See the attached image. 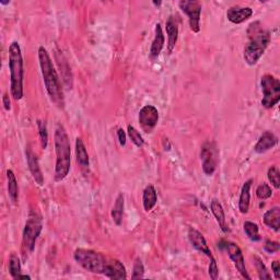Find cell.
<instances>
[{
    "instance_id": "1",
    "label": "cell",
    "mask_w": 280,
    "mask_h": 280,
    "mask_svg": "<svg viewBox=\"0 0 280 280\" xmlns=\"http://www.w3.org/2000/svg\"><path fill=\"white\" fill-rule=\"evenodd\" d=\"M247 38L248 42L244 47L243 57L248 66H254L259 63L269 45L270 33L263 26L260 21H255L248 25Z\"/></svg>"
},
{
    "instance_id": "2",
    "label": "cell",
    "mask_w": 280,
    "mask_h": 280,
    "mask_svg": "<svg viewBox=\"0 0 280 280\" xmlns=\"http://www.w3.org/2000/svg\"><path fill=\"white\" fill-rule=\"evenodd\" d=\"M39 62L44 85L50 100L60 107H63L65 104L63 86L48 51L44 46L39 47Z\"/></svg>"
},
{
    "instance_id": "3",
    "label": "cell",
    "mask_w": 280,
    "mask_h": 280,
    "mask_svg": "<svg viewBox=\"0 0 280 280\" xmlns=\"http://www.w3.org/2000/svg\"><path fill=\"white\" fill-rule=\"evenodd\" d=\"M56 164H55V181L62 182L67 178L71 167V146L67 131L63 125L58 124L54 136Z\"/></svg>"
},
{
    "instance_id": "4",
    "label": "cell",
    "mask_w": 280,
    "mask_h": 280,
    "mask_svg": "<svg viewBox=\"0 0 280 280\" xmlns=\"http://www.w3.org/2000/svg\"><path fill=\"white\" fill-rule=\"evenodd\" d=\"M9 70H10V92L14 100L23 98V58L21 47L17 41H13L9 46Z\"/></svg>"
},
{
    "instance_id": "5",
    "label": "cell",
    "mask_w": 280,
    "mask_h": 280,
    "mask_svg": "<svg viewBox=\"0 0 280 280\" xmlns=\"http://www.w3.org/2000/svg\"><path fill=\"white\" fill-rule=\"evenodd\" d=\"M43 230L42 217L38 212L30 211L26 219L23 232H22V243H21V252L23 261H26L35 248L36 241H38L40 234Z\"/></svg>"
},
{
    "instance_id": "6",
    "label": "cell",
    "mask_w": 280,
    "mask_h": 280,
    "mask_svg": "<svg viewBox=\"0 0 280 280\" xmlns=\"http://www.w3.org/2000/svg\"><path fill=\"white\" fill-rule=\"evenodd\" d=\"M73 259L87 271L93 274H104L108 257L93 249L77 248L73 253Z\"/></svg>"
},
{
    "instance_id": "7",
    "label": "cell",
    "mask_w": 280,
    "mask_h": 280,
    "mask_svg": "<svg viewBox=\"0 0 280 280\" xmlns=\"http://www.w3.org/2000/svg\"><path fill=\"white\" fill-rule=\"evenodd\" d=\"M263 92L262 105L265 108H272L280 100V82L272 75H264L261 79Z\"/></svg>"
},
{
    "instance_id": "8",
    "label": "cell",
    "mask_w": 280,
    "mask_h": 280,
    "mask_svg": "<svg viewBox=\"0 0 280 280\" xmlns=\"http://www.w3.org/2000/svg\"><path fill=\"white\" fill-rule=\"evenodd\" d=\"M219 151L215 142H206L201 149V160L203 162V171L206 175H212L218 165Z\"/></svg>"
},
{
    "instance_id": "9",
    "label": "cell",
    "mask_w": 280,
    "mask_h": 280,
    "mask_svg": "<svg viewBox=\"0 0 280 280\" xmlns=\"http://www.w3.org/2000/svg\"><path fill=\"white\" fill-rule=\"evenodd\" d=\"M180 9L186 14L188 18V23L190 30L194 33H200L201 31V14L202 5L198 2H189V0H183L179 3Z\"/></svg>"
},
{
    "instance_id": "10",
    "label": "cell",
    "mask_w": 280,
    "mask_h": 280,
    "mask_svg": "<svg viewBox=\"0 0 280 280\" xmlns=\"http://www.w3.org/2000/svg\"><path fill=\"white\" fill-rule=\"evenodd\" d=\"M223 247L227 250V253L229 255L231 261L233 262L235 268H237V270L241 274V276L245 279H250V276L247 274L246 270L244 256H243L240 246L233 242L228 241L225 243Z\"/></svg>"
},
{
    "instance_id": "11",
    "label": "cell",
    "mask_w": 280,
    "mask_h": 280,
    "mask_svg": "<svg viewBox=\"0 0 280 280\" xmlns=\"http://www.w3.org/2000/svg\"><path fill=\"white\" fill-rule=\"evenodd\" d=\"M138 121L140 126L146 132H151L159 122V112L157 107L153 105H145L140 109Z\"/></svg>"
},
{
    "instance_id": "12",
    "label": "cell",
    "mask_w": 280,
    "mask_h": 280,
    "mask_svg": "<svg viewBox=\"0 0 280 280\" xmlns=\"http://www.w3.org/2000/svg\"><path fill=\"white\" fill-rule=\"evenodd\" d=\"M25 158H26V162L29 165V170H30V172L33 176V180L35 181V183L38 184L39 186H43L44 185V176H43V172L41 170L38 157L35 156V153L32 151V149L29 146L25 148Z\"/></svg>"
},
{
    "instance_id": "13",
    "label": "cell",
    "mask_w": 280,
    "mask_h": 280,
    "mask_svg": "<svg viewBox=\"0 0 280 280\" xmlns=\"http://www.w3.org/2000/svg\"><path fill=\"white\" fill-rule=\"evenodd\" d=\"M187 237H188V240H189V243L191 244V246H193L195 249H197L198 252H201L202 254H205L208 257V259L212 257V253L207 244V241H206L205 237L200 231L194 229V228H189Z\"/></svg>"
},
{
    "instance_id": "14",
    "label": "cell",
    "mask_w": 280,
    "mask_h": 280,
    "mask_svg": "<svg viewBox=\"0 0 280 280\" xmlns=\"http://www.w3.org/2000/svg\"><path fill=\"white\" fill-rule=\"evenodd\" d=\"M253 16V9L249 7L234 6L227 11V18L233 24H241Z\"/></svg>"
},
{
    "instance_id": "15",
    "label": "cell",
    "mask_w": 280,
    "mask_h": 280,
    "mask_svg": "<svg viewBox=\"0 0 280 280\" xmlns=\"http://www.w3.org/2000/svg\"><path fill=\"white\" fill-rule=\"evenodd\" d=\"M103 275L109 279H126L127 271L121 261L115 259H108L106 268Z\"/></svg>"
},
{
    "instance_id": "16",
    "label": "cell",
    "mask_w": 280,
    "mask_h": 280,
    "mask_svg": "<svg viewBox=\"0 0 280 280\" xmlns=\"http://www.w3.org/2000/svg\"><path fill=\"white\" fill-rule=\"evenodd\" d=\"M278 144V138L271 131H265L259 138L254 147V151L257 153H265L272 149Z\"/></svg>"
},
{
    "instance_id": "17",
    "label": "cell",
    "mask_w": 280,
    "mask_h": 280,
    "mask_svg": "<svg viewBox=\"0 0 280 280\" xmlns=\"http://www.w3.org/2000/svg\"><path fill=\"white\" fill-rule=\"evenodd\" d=\"M165 31L167 35V49L169 54H172V51L178 43L179 39V25L174 17H170L165 22Z\"/></svg>"
},
{
    "instance_id": "18",
    "label": "cell",
    "mask_w": 280,
    "mask_h": 280,
    "mask_svg": "<svg viewBox=\"0 0 280 280\" xmlns=\"http://www.w3.org/2000/svg\"><path fill=\"white\" fill-rule=\"evenodd\" d=\"M163 47H164V34H163V31H162L161 24L157 23L156 29H154V39L152 41L151 47H150L151 60H156V58H158Z\"/></svg>"
},
{
    "instance_id": "19",
    "label": "cell",
    "mask_w": 280,
    "mask_h": 280,
    "mask_svg": "<svg viewBox=\"0 0 280 280\" xmlns=\"http://www.w3.org/2000/svg\"><path fill=\"white\" fill-rule=\"evenodd\" d=\"M210 209H211L212 215L215 216V218L217 220L220 229L222 230L225 233L229 232V228H228L227 221H226V215H225L223 207H222V205L220 204V202L218 200H216V198H215V200L211 201Z\"/></svg>"
},
{
    "instance_id": "20",
    "label": "cell",
    "mask_w": 280,
    "mask_h": 280,
    "mask_svg": "<svg viewBox=\"0 0 280 280\" xmlns=\"http://www.w3.org/2000/svg\"><path fill=\"white\" fill-rule=\"evenodd\" d=\"M253 180H248L243 184L240 200H239V210L243 215L248 212L249 210V202H250V187H252Z\"/></svg>"
},
{
    "instance_id": "21",
    "label": "cell",
    "mask_w": 280,
    "mask_h": 280,
    "mask_svg": "<svg viewBox=\"0 0 280 280\" xmlns=\"http://www.w3.org/2000/svg\"><path fill=\"white\" fill-rule=\"evenodd\" d=\"M158 202V196H157V190L154 188L153 185H148L143 193V205H144V209L145 211L149 212L151 211L154 206L157 205Z\"/></svg>"
},
{
    "instance_id": "22",
    "label": "cell",
    "mask_w": 280,
    "mask_h": 280,
    "mask_svg": "<svg viewBox=\"0 0 280 280\" xmlns=\"http://www.w3.org/2000/svg\"><path fill=\"white\" fill-rule=\"evenodd\" d=\"M264 223L270 229L278 232L280 229V208L272 207L264 215Z\"/></svg>"
},
{
    "instance_id": "23",
    "label": "cell",
    "mask_w": 280,
    "mask_h": 280,
    "mask_svg": "<svg viewBox=\"0 0 280 280\" xmlns=\"http://www.w3.org/2000/svg\"><path fill=\"white\" fill-rule=\"evenodd\" d=\"M76 158L78 163L82 167L89 166L90 164L89 154H88L83 140L79 137L76 139Z\"/></svg>"
},
{
    "instance_id": "24",
    "label": "cell",
    "mask_w": 280,
    "mask_h": 280,
    "mask_svg": "<svg viewBox=\"0 0 280 280\" xmlns=\"http://www.w3.org/2000/svg\"><path fill=\"white\" fill-rule=\"evenodd\" d=\"M124 207H125V200L124 195L121 193L119 196L116 197L115 204L112 208V212H110V216L114 221L116 226H121L123 221V215H124Z\"/></svg>"
},
{
    "instance_id": "25",
    "label": "cell",
    "mask_w": 280,
    "mask_h": 280,
    "mask_svg": "<svg viewBox=\"0 0 280 280\" xmlns=\"http://www.w3.org/2000/svg\"><path fill=\"white\" fill-rule=\"evenodd\" d=\"M7 186H8V194L13 204H17L19 197V186L13 171L7 170Z\"/></svg>"
},
{
    "instance_id": "26",
    "label": "cell",
    "mask_w": 280,
    "mask_h": 280,
    "mask_svg": "<svg viewBox=\"0 0 280 280\" xmlns=\"http://www.w3.org/2000/svg\"><path fill=\"white\" fill-rule=\"evenodd\" d=\"M8 268H9V274L13 279H18L19 276L22 274L20 257L18 256L17 253L12 252L10 254L9 261H8Z\"/></svg>"
},
{
    "instance_id": "27",
    "label": "cell",
    "mask_w": 280,
    "mask_h": 280,
    "mask_svg": "<svg viewBox=\"0 0 280 280\" xmlns=\"http://www.w3.org/2000/svg\"><path fill=\"white\" fill-rule=\"evenodd\" d=\"M244 232L247 235V238L250 241H260L261 237H260V228L256 223L252 222V221H245L244 222Z\"/></svg>"
},
{
    "instance_id": "28",
    "label": "cell",
    "mask_w": 280,
    "mask_h": 280,
    "mask_svg": "<svg viewBox=\"0 0 280 280\" xmlns=\"http://www.w3.org/2000/svg\"><path fill=\"white\" fill-rule=\"evenodd\" d=\"M254 264H255V266H256L257 272H259L260 279H262V280H269V279H271L270 272L268 271L267 267L265 266V264L262 261L261 257L254 256Z\"/></svg>"
},
{
    "instance_id": "29",
    "label": "cell",
    "mask_w": 280,
    "mask_h": 280,
    "mask_svg": "<svg viewBox=\"0 0 280 280\" xmlns=\"http://www.w3.org/2000/svg\"><path fill=\"white\" fill-rule=\"evenodd\" d=\"M127 132H128V136H129L130 140L132 142V144H134L136 147H138V148H142V147H144L145 140H144L143 136L140 135V132L134 126L128 125Z\"/></svg>"
},
{
    "instance_id": "30",
    "label": "cell",
    "mask_w": 280,
    "mask_h": 280,
    "mask_svg": "<svg viewBox=\"0 0 280 280\" xmlns=\"http://www.w3.org/2000/svg\"><path fill=\"white\" fill-rule=\"evenodd\" d=\"M38 129H39V136H40V142L42 149H46L48 145V132L45 122L41 120L38 121Z\"/></svg>"
},
{
    "instance_id": "31",
    "label": "cell",
    "mask_w": 280,
    "mask_h": 280,
    "mask_svg": "<svg viewBox=\"0 0 280 280\" xmlns=\"http://www.w3.org/2000/svg\"><path fill=\"white\" fill-rule=\"evenodd\" d=\"M267 178L270 184L274 186L276 189H279L280 187V172L279 169L276 165H272L268 169L267 172Z\"/></svg>"
},
{
    "instance_id": "32",
    "label": "cell",
    "mask_w": 280,
    "mask_h": 280,
    "mask_svg": "<svg viewBox=\"0 0 280 280\" xmlns=\"http://www.w3.org/2000/svg\"><path fill=\"white\" fill-rule=\"evenodd\" d=\"M145 275V266L143 264V261L137 257L134 263V267H132V274H131V278L132 279H140L144 278Z\"/></svg>"
},
{
    "instance_id": "33",
    "label": "cell",
    "mask_w": 280,
    "mask_h": 280,
    "mask_svg": "<svg viewBox=\"0 0 280 280\" xmlns=\"http://www.w3.org/2000/svg\"><path fill=\"white\" fill-rule=\"evenodd\" d=\"M271 195H272V190L268 184L263 183L262 185H260L256 189V196H257V198H260V200H262V201L268 200V198L271 197Z\"/></svg>"
},
{
    "instance_id": "34",
    "label": "cell",
    "mask_w": 280,
    "mask_h": 280,
    "mask_svg": "<svg viewBox=\"0 0 280 280\" xmlns=\"http://www.w3.org/2000/svg\"><path fill=\"white\" fill-rule=\"evenodd\" d=\"M209 260H210V263H209V267H208V274L212 280H216V279H218V276H219L218 265H217L216 259L213 256L210 257Z\"/></svg>"
},
{
    "instance_id": "35",
    "label": "cell",
    "mask_w": 280,
    "mask_h": 280,
    "mask_svg": "<svg viewBox=\"0 0 280 280\" xmlns=\"http://www.w3.org/2000/svg\"><path fill=\"white\" fill-rule=\"evenodd\" d=\"M279 248H280V245H279L278 242H275V241H266V242H265L264 249L266 250V252L269 253V254L278 252Z\"/></svg>"
},
{
    "instance_id": "36",
    "label": "cell",
    "mask_w": 280,
    "mask_h": 280,
    "mask_svg": "<svg viewBox=\"0 0 280 280\" xmlns=\"http://www.w3.org/2000/svg\"><path fill=\"white\" fill-rule=\"evenodd\" d=\"M117 138H119L120 145H121L122 147L126 146V132L124 131L123 128H120L119 130H117Z\"/></svg>"
},
{
    "instance_id": "37",
    "label": "cell",
    "mask_w": 280,
    "mask_h": 280,
    "mask_svg": "<svg viewBox=\"0 0 280 280\" xmlns=\"http://www.w3.org/2000/svg\"><path fill=\"white\" fill-rule=\"evenodd\" d=\"M271 270L274 272L276 279H280V263L278 261H274L271 263Z\"/></svg>"
},
{
    "instance_id": "38",
    "label": "cell",
    "mask_w": 280,
    "mask_h": 280,
    "mask_svg": "<svg viewBox=\"0 0 280 280\" xmlns=\"http://www.w3.org/2000/svg\"><path fill=\"white\" fill-rule=\"evenodd\" d=\"M3 104H4V107L6 110H10L11 109V102H10V99H9V95L5 93L4 97H3Z\"/></svg>"
},
{
    "instance_id": "39",
    "label": "cell",
    "mask_w": 280,
    "mask_h": 280,
    "mask_svg": "<svg viewBox=\"0 0 280 280\" xmlns=\"http://www.w3.org/2000/svg\"><path fill=\"white\" fill-rule=\"evenodd\" d=\"M18 279H31V277L30 276H27V275H20L19 276V278Z\"/></svg>"
},
{
    "instance_id": "40",
    "label": "cell",
    "mask_w": 280,
    "mask_h": 280,
    "mask_svg": "<svg viewBox=\"0 0 280 280\" xmlns=\"http://www.w3.org/2000/svg\"><path fill=\"white\" fill-rule=\"evenodd\" d=\"M154 5H157V6H160L161 5V3H153Z\"/></svg>"
}]
</instances>
